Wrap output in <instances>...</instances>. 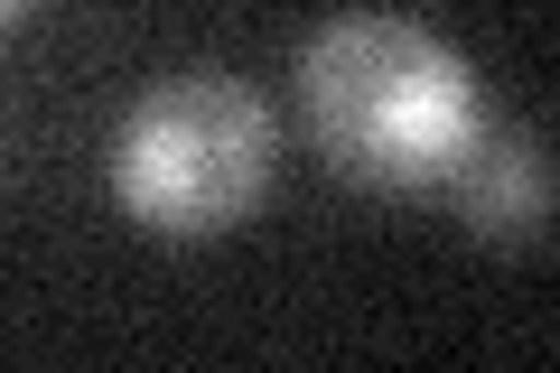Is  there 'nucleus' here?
<instances>
[{
	"label": "nucleus",
	"mask_w": 560,
	"mask_h": 373,
	"mask_svg": "<svg viewBox=\"0 0 560 373\" xmlns=\"http://www.w3.org/2000/svg\"><path fill=\"white\" fill-rule=\"evenodd\" d=\"M300 113L308 150L346 187L420 197V187H448L458 150L486 121V94L477 66L440 28L401 20V10H337L300 47Z\"/></svg>",
	"instance_id": "nucleus-1"
},
{
	"label": "nucleus",
	"mask_w": 560,
	"mask_h": 373,
	"mask_svg": "<svg viewBox=\"0 0 560 373\" xmlns=\"http://www.w3.org/2000/svg\"><path fill=\"white\" fill-rule=\"evenodd\" d=\"M280 168V121L234 75H168L113 131V197L131 224L168 243L234 234Z\"/></svg>",
	"instance_id": "nucleus-2"
},
{
	"label": "nucleus",
	"mask_w": 560,
	"mask_h": 373,
	"mask_svg": "<svg viewBox=\"0 0 560 373\" xmlns=\"http://www.w3.org/2000/svg\"><path fill=\"white\" fill-rule=\"evenodd\" d=\"M551 140L533 121H477V140L448 168V206L495 253H541L551 243Z\"/></svg>",
	"instance_id": "nucleus-3"
},
{
	"label": "nucleus",
	"mask_w": 560,
	"mask_h": 373,
	"mask_svg": "<svg viewBox=\"0 0 560 373\" xmlns=\"http://www.w3.org/2000/svg\"><path fill=\"white\" fill-rule=\"evenodd\" d=\"M20 10H28V0H0V28H10V20H20Z\"/></svg>",
	"instance_id": "nucleus-4"
}]
</instances>
